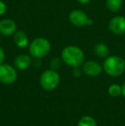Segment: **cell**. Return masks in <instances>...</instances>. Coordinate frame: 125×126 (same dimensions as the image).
<instances>
[{"instance_id": "cell-1", "label": "cell", "mask_w": 125, "mask_h": 126, "mask_svg": "<svg viewBox=\"0 0 125 126\" xmlns=\"http://www.w3.org/2000/svg\"><path fill=\"white\" fill-rule=\"evenodd\" d=\"M63 63L72 68H77L84 63V52L76 46H68L64 47L61 53Z\"/></svg>"}, {"instance_id": "cell-2", "label": "cell", "mask_w": 125, "mask_h": 126, "mask_svg": "<svg viewBox=\"0 0 125 126\" xmlns=\"http://www.w3.org/2000/svg\"><path fill=\"white\" fill-rule=\"evenodd\" d=\"M103 70L111 76H121L125 71V60L117 55L108 56L103 63Z\"/></svg>"}, {"instance_id": "cell-3", "label": "cell", "mask_w": 125, "mask_h": 126, "mask_svg": "<svg viewBox=\"0 0 125 126\" xmlns=\"http://www.w3.org/2000/svg\"><path fill=\"white\" fill-rule=\"evenodd\" d=\"M29 53L30 56L36 59H41L47 56L52 48L51 43L47 39L39 37L33 40L29 44Z\"/></svg>"}, {"instance_id": "cell-4", "label": "cell", "mask_w": 125, "mask_h": 126, "mask_svg": "<svg viewBox=\"0 0 125 126\" xmlns=\"http://www.w3.org/2000/svg\"><path fill=\"white\" fill-rule=\"evenodd\" d=\"M59 82H60V76L56 71V70L53 69L45 70L40 78V86L46 91L54 90L58 86Z\"/></svg>"}, {"instance_id": "cell-5", "label": "cell", "mask_w": 125, "mask_h": 126, "mask_svg": "<svg viewBox=\"0 0 125 126\" xmlns=\"http://www.w3.org/2000/svg\"><path fill=\"white\" fill-rule=\"evenodd\" d=\"M69 20L70 23L75 27H84L93 25L94 22L87 16V13L81 10H74L69 14Z\"/></svg>"}, {"instance_id": "cell-6", "label": "cell", "mask_w": 125, "mask_h": 126, "mask_svg": "<svg viewBox=\"0 0 125 126\" xmlns=\"http://www.w3.org/2000/svg\"><path fill=\"white\" fill-rule=\"evenodd\" d=\"M17 79L16 70L9 63L0 64V82L3 84H12Z\"/></svg>"}, {"instance_id": "cell-7", "label": "cell", "mask_w": 125, "mask_h": 126, "mask_svg": "<svg viewBox=\"0 0 125 126\" xmlns=\"http://www.w3.org/2000/svg\"><path fill=\"white\" fill-rule=\"evenodd\" d=\"M108 28L111 33L115 34L125 33V17L123 16H116L110 20Z\"/></svg>"}, {"instance_id": "cell-8", "label": "cell", "mask_w": 125, "mask_h": 126, "mask_svg": "<svg viewBox=\"0 0 125 126\" xmlns=\"http://www.w3.org/2000/svg\"><path fill=\"white\" fill-rule=\"evenodd\" d=\"M103 66H101L99 63L94 60H88L82 63V70L85 75L90 77H95L98 76L101 73Z\"/></svg>"}, {"instance_id": "cell-9", "label": "cell", "mask_w": 125, "mask_h": 126, "mask_svg": "<svg viewBox=\"0 0 125 126\" xmlns=\"http://www.w3.org/2000/svg\"><path fill=\"white\" fill-rule=\"evenodd\" d=\"M17 31V25L12 19L6 18L0 21V33L3 36H11Z\"/></svg>"}, {"instance_id": "cell-10", "label": "cell", "mask_w": 125, "mask_h": 126, "mask_svg": "<svg viewBox=\"0 0 125 126\" xmlns=\"http://www.w3.org/2000/svg\"><path fill=\"white\" fill-rule=\"evenodd\" d=\"M15 66L17 70H25L32 64V58L27 54H20L15 58Z\"/></svg>"}, {"instance_id": "cell-11", "label": "cell", "mask_w": 125, "mask_h": 126, "mask_svg": "<svg viewBox=\"0 0 125 126\" xmlns=\"http://www.w3.org/2000/svg\"><path fill=\"white\" fill-rule=\"evenodd\" d=\"M13 41L15 45L19 48H25L28 46V34L22 30H17L13 34Z\"/></svg>"}, {"instance_id": "cell-12", "label": "cell", "mask_w": 125, "mask_h": 126, "mask_svg": "<svg viewBox=\"0 0 125 126\" xmlns=\"http://www.w3.org/2000/svg\"><path fill=\"white\" fill-rule=\"evenodd\" d=\"M94 51V54L100 58H105L109 56V47L102 42H99L95 45Z\"/></svg>"}, {"instance_id": "cell-13", "label": "cell", "mask_w": 125, "mask_h": 126, "mask_svg": "<svg viewBox=\"0 0 125 126\" xmlns=\"http://www.w3.org/2000/svg\"><path fill=\"white\" fill-rule=\"evenodd\" d=\"M107 9L111 12H117L123 6V0H105Z\"/></svg>"}, {"instance_id": "cell-14", "label": "cell", "mask_w": 125, "mask_h": 126, "mask_svg": "<svg viewBox=\"0 0 125 126\" xmlns=\"http://www.w3.org/2000/svg\"><path fill=\"white\" fill-rule=\"evenodd\" d=\"M77 126H97V123L92 117L84 116L79 120Z\"/></svg>"}, {"instance_id": "cell-15", "label": "cell", "mask_w": 125, "mask_h": 126, "mask_svg": "<svg viewBox=\"0 0 125 126\" xmlns=\"http://www.w3.org/2000/svg\"><path fill=\"white\" fill-rule=\"evenodd\" d=\"M108 93L112 97L119 96L122 94V86L118 84H111L108 88Z\"/></svg>"}, {"instance_id": "cell-16", "label": "cell", "mask_w": 125, "mask_h": 126, "mask_svg": "<svg viewBox=\"0 0 125 126\" xmlns=\"http://www.w3.org/2000/svg\"><path fill=\"white\" fill-rule=\"evenodd\" d=\"M7 10V5L3 1L0 0V16H3Z\"/></svg>"}, {"instance_id": "cell-17", "label": "cell", "mask_w": 125, "mask_h": 126, "mask_svg": "<svg viewBox=\"0 0 125 126\" xmlns=\"http://www.w3.org/2000/svg\"><path fill=\"white\" fill-rule=\"evenodd\" d=\"M60 65V60L58 58H53L51 62V66L53 70H56L57 68H58Z\"/></svg>"}, {"instance_id": "cell-18", "label": "cell", "mask_w": 125, "mask_h": 126, "mask_svg": "<svg viewBox=\"0 0 125 126\" xmlns=\"http://www.w3.org/2000/svg\"><path fill=\"white\" fill-rule=\"evenodd\" d=\"M5 60V51L2 47H0V64L4 63Z\"/></svg>"}, {"instance_id": "cell-19", "label": "cell", "mask_w": 125, "mask_h": 126, "mask_svg": "<svg viewBox=\"0 0 125 126\" xmlns=\"http://www.w3.org/2000/svg\"><path fill=\"white\" fill-rule=\"evenodd\" d=\"M78 1V3H82V4H87V3H90L92 0H77Z\"/></svg>"}, {"instance_id": "cell-20", "label": "cell", "mask_w": 125, "mask_h": 126, "mask_svg": "<svg viewBox=\"0 0 125 126\" xmlns=\"http://www.w3.org/2000/svg\"><path fill=\"white\" fill-rule=\"evenodd\" d=\"M73 73H74V75L76 76H80V70H79L78 67H77V68H74Z\"/></svg>"}, {"instance_id": "cell-21", "label": "cell", "mask_w": 125, "mask_h": 126, "mask_svg": "<svg viewBox=\"0 0 125 126\" xmlns=\"http://www.w3.org/2000/svg\"><path fill=\"white\" fill-rule=\"evenodd\" d=\"M122 94L125 97V82L122 85Z\"/></svg>"}, {"instance_id": "cell-22", "label": "cell", "mask_w": 125, "mask_h": 126, "mask_svg": "<svg viewBox=\"0 0 125 126\" xmlns=\"http://www.w3.org/2000/svg\"><path fill=\"white\" fill-rule=\"evenodd\" d=\"M1 35H2V34H1V33H0V38H1Z\"/></svg>"}, {"instance_id": "cell-23", "label": "cell", "mask_w": 125, "mask_h": 126, "mask_svg": "<svg viewBox=\"0 0 125 126\" xmlns=\"http://www.w3.org/2000/svg\"><path fill=\"white\" fill-rule=\"evenodd\" d=\"M124 37H125V33H124Z\"/></svg>"}]
</instances>
